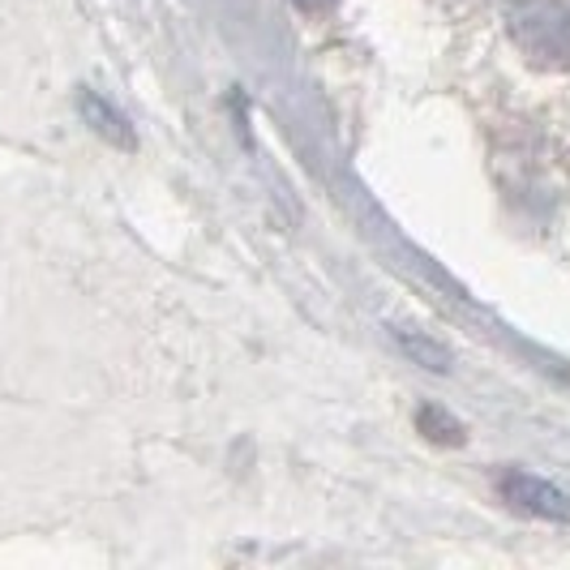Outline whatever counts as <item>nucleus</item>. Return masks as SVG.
<instances>
[{"label": "nucleus", "mask_w": 570, "mask_h": 570, "mask_svg": "<svg viewBox=\"0 0 570 570\" xmlns=\"http://www.w3.org/2000/svg\"><path fill=\"white\" fill-rule=\"evenodd\" d=\"M511 39L541 65H570V0H502Z\"/></svg>", "instance_id": "nucleus-1"}, {"label": "nucleus", "mask_w": 570, "mask_h": 570, "mask_svg": "<svg viewBox=\"0 0 570 570\" xmlns=\"http://www.w3.org/2000/svg\"><path fill=\"white\" fill-rule=\"evenodd\" d=\"M498 493L511 502L514 511L537 514V519H549V523H570V493L544 481V476H532V472H507L498 481Z\"/></svg>", "instance_id": "nucleus-2"}, {"label": "nucleus", "mask_w": 570, "mask_h": 570, "mask_svg": "<svg viewBox=\"0 0 570 570\" xmlns=\"http://www.w3.org/2000/svg\"><path fill=\"white\" fill-rule=\"evenodd\" d=\"M78 108H82V116L90 120V129H95V134H104L112 146H134V129H129V120L116 112L108 99H99L95 90H82V95H78Z\"/></svg>", "instance_id": "nucleus-3"}, {"label": "nucleus", "mask_w": 570, "mask_h": 570, "mask_svg": "<svg viewBox=\"0 0 570 570\" xmlns=\"http://www.w3.org/2000/svg\"><path fill=\"white\" fill-rule=\"evenodd\" d=\"M391 335H395V343H403V352H407L412 361H421L425 370H438V373L451 370V352L438 340H429V335L412 331V326H391Z\"/></svg>", "instance_id": "nucleus-4"}, {"label": "nucleus", "mask_w": 570, "mask_h": 570, "mask_svg": "<svg viewBox=\"0 0 570 570\" xmlns=\"http://www.w3.org/2000/svg\"><path fill=\"white\" fill-rule=\"evenodd\" d=\"M416 425H421V433L433 438V442H446V446L463 442V425H459L455 416H446L442 407H421V412H416Z\"/></svg>", "instance_id": "nucleus-5"}, {"label": "nucleus", "mask_w": 570, "mask_h": 570, "mask_svg": "<svg viewBox=\"0 0 570 570\" xmlns=\"http://www.w3.org/2000/svg\"><path fill=\"white\" fill-rule=\"evenodd\" d=\"M296 4H301V9H309V13H317V9H326L331 0H296Z\"/></svg>", "instance_id": "nucleus-6"}]
</instances>
